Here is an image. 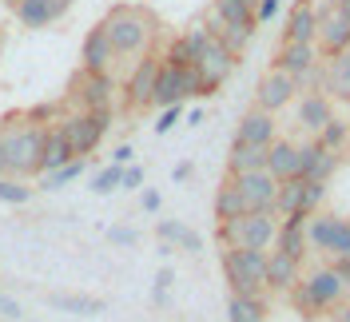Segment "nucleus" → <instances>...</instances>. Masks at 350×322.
<instances>
[{"instance_id": "obj_1", "label": "nucleus", "mask_w": 350, "mask_h": 322, "mask_svg": "<svg viewBox=\"0 0 350 322\" xmlns=\"http://www.w3.org/2000/svg\"><path fill=\"white\" fill-rule=\"evenodd\" d=\"M104 32H108L111 48H116V56L120 60H139V56H148L155 44V32H159V24L148 8H139V4H116L108 16H104Z\"/></svg>"}, {"instance_id": "obj_2", "label": "nucleus", "mask_w": 350, "mask_h": 322, "mask_svg": "<svg viewBox=\"0 0 350 322\" xmlns=\"http://www.w3.org/2000/svg\"><path fill=\"white\" fill-rule=\"evenodd\" d=\"M286 295H291L295 310H299L303 319H319V314H327L338 302L350 299V279L330 263V267H314L310 275H303Z\"/></svg>"}, {"instance_id": "obj_3", "label": "nucleus", "mask_w": 350, "mask_h": 322, "mask_svg": "<svg viewBox=\"0 0 350 322\" xmlns=\"http://www.w3.org/2000/svg\"><path fill=\"white\" fill-rule=\"evenodd\" d=\"M44 131L40 124L32 120H8L4 131H0V155H4V167L8 175H36L40 172V151H44Z\"/></svg>"}, {"instance_id": "obj_4", "label": "nucleus", "mask_w": 350, "mask_h": 322, "mask_svg": "<svg viewBox=\"0 0 350 322\" xmlns=\"http://www.w3.org/2000/svg\"><path fill=\"white\" fill-rule=\"evenodd\" d=\"M279 235V215L275 211H247L239 219L219 223V243L223 247H251V251H271Z\"/></svg>"}, {"instance_id": "obj_5", "label": "nucleus", "mask_w": 350, "mask_h": 322, "mask_svg": "<svg viewBox=\"0 0 350 322\" xmlns=\"http://www.w3.org/2000/svg\"><path fill=\"white\" fill-rule=\"evenodd\" d=\"M223 275H227L231 295H262V286H267V251L223 247Z\"/></svg>"}, {"instance_id": "obj_6", "label": "nucleus", "mask_w": 350, "mask_h": 322, "mask_svg": "<svg viewBox=\"0 0 350 322\" xmlns=\"http://www.w3.org/2000/svg\"><path fill=\"white\" fill-rule=\"evenodd\" d=\"M116 76L111 72H76L72 84H68V100L64 104L72 111H104V107L116 104Z\"/></svg>"}, {"instance_id": "obj_7", "label": "nucleus", "mask_w": 350, "mask_h": 322, "mask_svg": "<svg viewBox=\"0 0 350 322\" xmlns=\"http://www.w3.org/2000/svg\"><path fill=\"white\" fill-rule=\"evenodd\" d=\"M111 116H116L111 107H104V111H64L60 131L68 135V144H72V151H76L80 159L100 148V139H104L108 128H111Z\"/></svg>"}, {"instance_id": "obj_8", "label": "nucleus", "mask_w": 350, "mask_h": 322, "mask_svg": "<svg viewBox=\"0 0 350 322\" xmlns=\"http://www.w3.org/2000/svg\"><path fill=\"white\" fill-rule=\"evenodd\" d=\"M306 243H310V251H323L330 258L350 255V219L314 211L306 219Z\"/></svg>"}, {"instance_id": "obj_9", "label": "nucleus", "mask_w": 350, "mask_h": 322, "mask_svg": "<svg viewBox=\"0 0 350 322\" xmlns=\"http://www.w3.org/2000/svg\"><path fill=\"white\" fill-rule=\"evenodd\" d=\"M235 60H239V56H235V52H231L223 40H215V36L203 44V52L196 56V68H199V76H203V92H207V96H211V92H215L227 76H231Z\"/></svg>"}, {"instance_id": "obj_10", "label": "nucleus", "mask_w": 350, "mask_h": 322, "mask_svg": "<svg viewBox=\"0 0 350 322\" xmlns=\"http://www.w3.org/2000/svg\"><path fill=\"white\" fill-rule=\"evenodd\" d=\"M159 64H163V56H155V52H148V56L135 60L128 84H124V104L128 107H135V111H139V107H152V92H155Z\"/></svg>"}, {"instance_id": "obj_11", "label": "nucleus", "mask_w": 350, "mask_h": 322, "mask_svg": "<svg viewBox=\"0 0 350 322\" xmlns=\"http://www.w3.org/2000/svg\"><path fill=\"white\" fill-rule=\"evenodd\" d=\"M319 52L323 56H338L350 48V16L338 4H323L319 8Z\"/></svg>"}, {"instance_id": "obj_12", "label": "nucleus", "mask_w": 350, "mask_h": 322, "mask_svg": "<svg viewBox=\"0 0 350 322\" xmlns=\"http://www.w3.org/2000/svg\"><path fill=\"white\" fill-rule=\"evenodd\" d=\"M235 187H239L247 211H275V199H279V179L267 172H247V175H231Z\"/></svg>"}, {"instance_id": "obj_13", "label": "nucleus", "mask_w": 350, "mask_h": 322, "mask_svg": "<svg viewBox=\"0 0 350 322\" xmlns=\"http://www.w3.org/2000/svg\"><path fill=\"white\" fill-rule=\"evenodd\" d=\"M299 96V84H295V76H286V72H279V68H271L267 76L259 80V88H255V107H262V111H283V107H291V100Z\"/></svg>"}, {"instance_id": "obj_14", "label": "nucleus", "mask_w": 350, "mask_h": 322, "mask_svg": "<svg viewBox=\"0 0 350 322\" xmlns=\"http://www.w3.org/2000/svg\"><path fill=\"white\" fill-rule=\"evenodd\" d=\"M283 40H291V44H314L319 40V4H314V0H295V4H291Z\"/></svg>"}, {"instance_id": "obj_15", "label": "nucleus", "mask_w": 350, "mask_h": 322, "mask_svg": "<svg viewBox=\"0 0 350 322\" xmlns=\"http://www.w3.org/2000/svg\"><path fill=\"white\" fill-rule=\"evenodd\" d=\"M116 60H120V56H116V48H111L104 24L88 28L84 48H80V68H84V72H111V64H116Z\"/></svg>"}, {"instance_id": "obj_16", "label": "nucleus", "mask_w": 350, "mask_h": 322, "mask_svg": "<svg viewBox=\"0 0 350 322\" xmlns=\"http://www.w3.org/2000/svg\"><path fill=\"white\" fill-rule=\"evenodd\" d=\"M211 40V28L207 24H196V28H187L183 36H175L167 44V52H163V64H175V68H191L196 64V56L203 52V44Z\"/></svg>"}, {"instance_id": "obj_17", "label": "nucleus", "mask_w": 350, "mask_h": 322, "mask_svg": "<svg viewBox=\"0 0 350 322\" xmlns=\"http://www.w3.org/2000/svg\"><path fill=\"white\" fill-rule=\"evenodd\" d=\"M299 155H303V179H319V183H327L330 175L338 172V163H342V155L338 151H327L319 139L299 144Z\"/></svg>"}, {"instance_id": "obj_18", "label": "nucleus", "mask_w": 350, "mask_h": 322, "mask_svg": "<svg viewBox=\"0 0 350 322\" xmlns=\"http://www.w3.org/2000/svg\"><path fill=\"white\" fill-rule=\"evenodd\" d=\"M323 60V52H319V44H291L283 40L279 44V52H275V64L279 72H286V76H303L310 64H319Z\"/></svg>"}, {"instance_id": "obj_19", "label": "nucleus", "mask_w": 350, "mask_h": 322, "mask_svg": "<svg viewBox=\"0 0 350 322\" xmlns=\"http://www.w3.org/2000/svg\"><path fill=\"white\" fill-rule=\"evenodd\" d=\"M235 139H247V144H262V148H271V144L279 139V124H275V116H271V111L251 107V111L239 120Z\"/></svg>"}, {"instance_id": "obj_20", "label": "nucleus", "mask_w": 350, "mask_h": 322, "mask_svg": "<svg viewBox=\"0 0 350 322\" xmlns=\"http://www.w3.org/2000/svg\"><path fill=\"white\" fill-rule=\"evenodd\" d=\"M72 4L76 0H24L16 8V21H21V28H48L52 21H60Z\"/></svg>"}, {"instance_id": "obj_21", "label": "nucleus", "mask_w": 350, "mask_h": 322, "mask_svg": "<svg viewBox=\"0 0 350 322\" xmlns=\"http://www.w3.org/2000/svg\"><path fill=\"white\" fill-rule=\"evenodd\" d=\"M267 172L275 175L279 183H283V179H295V175H303L299 144H291V139H275V144L267 148Z\"/></svg>"}, {"instance_id": "obj_22", "label": "nucleus", "mask_w": 350, "mask_h": 322, "mask_svg": "<svg viewBox=\"0 0 350 322\" xmlns=\"http://www.w3.org/2000/svg\"><path fill=\"white\" fill-rule=\"evenodd\" d=\"M306 219L310 215H286V219H279V235H275V247L286 251L291 258H299V263L310 251V243H306Z\"/></svg>"}, {"instance_id": "obj_23", "label": "nucleus", "mask_w": 350, "mask_h": 322, "mask_svg": "<svg viewBox=\"0 0 350 322\" xmlns=\"http://www.w3.org/2000/svg\"><path fill=\"white\" fill-rule=\"evenodd\" d=\"M299 267H303V263H299V258H291L286 251H279V247H275V251H267V286H271V291H291L295 282L303 279V271H299Z\"/></svg>"}, {"instance_id": "obj_24", "label": "nucleus", "mask_w": 350, "mask_h": 322, "mask_svg": "<svg viewBox=\"0 0 350 322\" xmlns=\"http://www.w3.org/2000/svg\"><path fill=\"white\" fill-rule=\"evenodd\" d=\"M187 100V88H183V68L175 64H159V76H155V92H152V104L155 107H172Z\"/></svg>"}, {"instance_id": "obj_25", "label": "nucleus", "mask_w": 350, "mask_h": 322, "mask_svg": "<svg viewBox=\"0 0 350 322\" xmlns=\"http://www.w3.org/2000/svg\"><path fill=\"white\" fill-rule=\"evenodd\" d=\"M330 116H334V107H330L327 92H303V96H299V124H303V131L319 135Z\"/></svg>"}, {"instance_id": "obj_26", "label": "nucleus", "mask_w": 350, "mask_h": 322, "mask_svg": "<svg viewBox=\"0 0 350 322\" xmlns=\"http://www.w3.org/2000/svg\"><path fill=\"white\" fill-rule=\"evenodd\" d=\"M72 159H80V155L72 151V144H68V135L60 131V124H56V128H48V131H44L40 175H44V172H56V167H64V163H72Z\"/></svg>"}, {"instance_id": "obj_27", "label": "nucleus", "mask_w": 350, "mask_h": 322, "mask_svg": "<svg viewBox=\"0 0 350 322\" xmlns=\"http://www.w3.org/2000/svg\"><path fill=\"white\" fill-rule=\"evenodd\" d=\"M262 167H267V148L262 144H247V139H235L231 144V155H227V172L231 175L262 172Z\"/></svg>"}, {"instance_id": "obj_28", "label": "nucleus", "mask_w": 350, "mask_h": 322, "mask_svg": "<svg viewBox=\"0 0 350 322\" xmlns=\"http://www.w3.org/2000/svg\"><path fill=\"white\" fill-rule=\"evenodd\" d=\"M323 92L338 104H350V48L338 56H327V88Z\"/></svg>"}, {"instance_id": "obj_29", "label": "nucleus", "mask_w": 350, "mask_h": 322, "mask_svg": "<svg viewBox=\"0 0 350 322\" xmlns=\"http://www.w3.org/2000/svg\"><path fill=\"white\" fill-rule=\"evenodd\" d=\"M275 215H279V219H286V215H306V179L303 175H295V179H283V183H279Z\"/></svg>"}, {"instance_id": "obj_30", "label": "nucleus", "mask_w": 350, "mask_h": 322, "mask_svg": "<svg viewBox=\"0 0 350 322\" xmlns=\"http://www.w3.org/2000/svg\"><path fill=\"white\" fill-rule=\"evenodd\" d=\"M227 322H267L262 295H231L227 299Z\"/></svg>"}, {"instance_id": "obj_31", "label": "nucleus", "mask_w": 350, "mask_h": 322, "mask_svg": "<svg viewBox=\"0 0 350 322\" xmlns=\"http://www.w3.org/2000/svg\"><path fill=\"white\" fill-rule=\"evenodd\" d=\"M207 28H211V36L215 40H223L235 56L239 52H247V44H251V36H255V28H239V24H223L215 16V12H207Z\"/></svg>"}, {"instance_id": "obj_32", "label": "nucleus", "mask_w": 350, "mask_h": 322, "mask_svg": "<svg viewBox=\"0 0 350 322\" xmlns=\"http://www.w3.org/2000/svg\"><path fill=\"white\" fill-rule=\"evenodd\" d=\"M155 231H159V243L179 247V251H191V255L203 247L196 231H191V227H183V223H175V219H159V227H155Z\"/></svg>"}, {"instance_id": "obj_33", "label": "nucleus", "mask_w": 350, "mask_h": 322, "mask_svg": "<svg viewBox=\"0 0 350 322\" xmlns=\"http://www.w3.org/2000/svg\"><path fill=\"white\" fill-rule=\"evenodd\" d=\"M211 12H215L223 24H239V28H255V4H247V0H215L211 4Z\"/></svg>"}, {"instance_id": "obj_34", "label": "nucleus", "mask_w": 350, "mask_h": 322, "mask_svg": "<svg viewBox=\"0 0 350 322\" xmlns=\"http://www.w3.org/2000/svg\"><path fill=\"white\" fill-rule=\"evenodd\" d=\"M239 215H247V203H243L235 179H227V183L215 191V219L223 223V219H239Z\"/></svg>"}, {"instance_id": "obj_35", "label": "nucleus", "mask_w": 350, "mask_h": 322, "mask_svg": "<svg viewBox=\"0 0 350 322\" xmlns=\"http://www.w3.org/2000/svg\"><path fill=\"white\" fill-rule=\"evenodd\" d=\"M314 139H319L327 151H342V148H350V124L342 120V116H330Z\"/></svg>"}, {"instance_id": "obj_36", "label": "nucleus", "mask_w": 350, "mask_h": 322, "mask_svg": "<svg viewBox=\"0 0 350 322\" xmlns=\"http://www.w3.org/2000/svg\"><path fill=\"white\" fill-rule=\"evenodd\" d=\"M48 302H52L56 310H68V314H100V310H104L100 299H84V295H52Z\"/></svg>"}, {"instance_id": "obj_37", "label": "nucleus", "mask_w": 350, "mask_h": 322, "mask_svg": "<svg viewBox=\"0 0 350 322\" xmlns=\"http://www.w3.org/2000/svg\"><path fill=\"white\" fill-rule=\"evenodd\" d=\"M64 111H68L64 100H44V104L28 107V111H24V120H32V124L48 128V124H60V120H64Z\"/></svg>"}, {"instance_id": "obj_38", "label": "nucleus", "mask_w": 350, "mask_h": 322, "mask_svg": "<svg viewBox=\"0 0 350 322\" xmlns=\"http://www.w3.org/2000/svg\"><path fill=\"white\" fill-rule=\"evenodd\" d=\"M84 175V159H72V163H64V167H56V172H44L40 187L44 191H60V187H68L72 179H80Z\"/></svg>"}, {"instance_id": "obj_39", "label": "nucleus", "mask_w": 350, "mask_h": 322, "mask_svg": "<svg viewBox=\"0 0 350 322\" xmlns=\"http://www.w3.org/2000/svg\"><path fill=\"white\" fill-rule=\"evenodd\" d=\"M32 199V187H24L16 175H0V203H12V207H21Z\"/></svg>"}, {"instance_id": "obj_40", "label": "nucleus", "mask_w": 350, "mask_h": 322, "mask_svg": "<svg viewBox=\"0 0 350 322\" xmlns=\"http://www.w3.org/2000/svg\"><path fill=\"white\" fill-rule=\"evenodd\" d=\"M120 179H124V167H120V163H108L104 172H96V179H92V191H96V195L120 191Z\"/></svg>"}, {"instance_id": "obj_41", "label": "nucleus", "mask_w": 350, "mask_h": 322, "mask_svg": "<svg viewBox=\"0 0 350 322\" xmlns=\"http://www.w3.org/2000/svg\"><path fill=\"white\" fill-rule=\"evenodd\" d=\"M295 84H299V92H323V88H327V64H323V60L310 64L303 76H295Z\"/></svg>"}, {"instance_id": "obj_42", "label": "nucleus", "mask_w": 350, "mask_h": 322, "mask_svg": "<svg viewBox=\"0 0 350 322\" xmlns=\"http://www.w3.org/2000/svg\"><path fill=\"white\" fill-rule=\"evenodd\" d=\"M183 120V104H172V107H159V120H155V135H167Z\"/></svg>"}, {"instance_id": "obj_43", "label": "nucleus", "mask_w": 350, "mask_h": 322, "mask_svg": "<svg viewBox=\"0 0 350 322\" xmlns=\"http://www.w3.org/2000/svg\"><path fill=\"white\" fill-rule=\"evenodd\" d=\"M323 199H327V183H319V179H306V215H314L323 207Z\"/></svg>"}, {"instance_id": "obj_44", "label": "nucleus", "mask_w": 350, "mask_h": 322, "mask_svg": "<svg viewBox=\"0 0 350 322\" xmlns=\"http://www.w3.org/2000/svg\"><path fill=\"white\" fill-rule=\"evenodd\" d=\"M144 187V167L139 163H128L124 167V179H120V191H139Z\"/></svg>"}, {"instance_id": "obj_45", "label": "nucleus", "mask_w": 350, "mask_h": 322, "mask_svg": "<svg viewBox=\"0 0 350 322\" xmlns=\"http://www.w3.org/2000/svg\"><path fill=\"white\" fill-rule=\"evenodd\" d=\"M279 8H283V0H259V4H255V21L271 24L275 16H279Z\"/></svg>"}, {"instance_id": "obj_46", "label": "nucleus", "mask_w": 350, "mask_h": 322, "mask_svg": "<svg viewBox=\"0 0 350 322\" xmlns=\"http://www.w3.org/2000/svg\"><path fill=\"white\" fill-rule=\"evenodd\" d=\"M167 286H172V271L163 267V271L155 275V291H152V299H155V302H167Z\"/></svg>"}, {"instance_id": "obj_47", "label": "nucleus", "mask_w": 350, "mask_h": 322, "mask_svg": "<svg viewBox=\"0 0 350 322\" xmlns=\"http://www.w3.org/2000/svg\"><path fill=\"white\" fill-rule=\"evenodd\" d=\"M108 239H111V243H120V247H131V243H135L139 235H135L131 227H111V231H108Z\"/></svg>"}, {"instance_id": "obj_48", "label": "nucleus", "mask_w": 350, "mask_h": 322, "mask_svg": "<svg viewBox=\"0 0 350 322\" xmlns=\"http://www.w3.org/2000/svg\"><path fill=\"white\" fill-rule=\"evenodd\" d=\"M131 159H135V148L131 144H120V148L111 151V163H120V167H128Z\"/></svg>"}, {"instance_id": "obj_49", "label": "nucleus", "mask_w": 350, "mask_h": 322, "mask_svg": "<svg viewBox=\"0 0 350 322\" xmlns=\"http://www.w3.org/2000/svg\"><path fill=\"white\" fill-rule=\"evenodd\" d=\"M159 203H163L159 191H152V187H144V191H139V207H144V211H159Z\"/></svg>"}, {"instance_id": "obj_50", "label": "nucleus", "mask_w": 350, "mask_h": 322, "mask_svg": "<svg viewBox=\"0 0 350 322\" xmlns=\"http://www.w3.org/2000/svg\"><path fill=\"white\" fill-rule=\"evenodd\" d=\"M0 314H4V319H21L24 310H21V302H16V299H8V295H0Z\"/></svg>"}, {"instance_id": "obj_51", "label": "nucleus", "mask_w": 350, "mask_h": 322, "mask_svg": "<svg viewBox=\"0 0 350 322\" xmlns=\"http://www.w3.org/2000/svg\"><path fill=\"white\" fill-rule=\"evenodd\" d=\"M172 179H175V183H183V179H191V163H175Z\"/></svg>"}, {"instance_id": "obj_52", "label": "nucleus", "mask_w": 350, "mask_h": 322, "mask_svg": "<svg viewBox=\"0 0 350 322\" xmlns=\"http://www.w3.org/2000/svg\"><path fill=\"white\" fill-rule=\"evenodd\" d=\"M334 322H350V299L334 306Z\"/></svg>"}, {"instance_id": "obj_53", "label": "nucleus", "mask_w": 350, "mask_h": 322, "mask_svg": "<svg viewBox=\"0 0 350 322\" xmlns=\"http://www.w3.org/2000/svg\"><path fill=\"white\" fill-rule=\"evenodd\" d=\"M187 124H191V128L203 124V107H191V111H187Z\"/></svg>"}, {"instance_id": "obj_54", "label": "nucleus", "mask_w": 350, "mask_h": 322, "mask_svg": "<svg viewBox=\"0 0 350 322\" xmlns=\"http://www.w3.org/2000/svg\"><path fill=\"white\" fill-rule=\"evenodd\" d=\"M334 267H338V271H342V275H347V279H350V255H342V258H334Z\"/></svg>"}, {"instance_id": "obj_55", "label": "nucleus", "mask_w": 350, "mask_h": 322, "mask_svg": "<svg viewBox=\"0 0 350 322\" xmlns=\"http://www.w3.org/2000/svg\"><path fill=\"white\" fill-rule=\"evenodd\" d=\"M4 4H8V8H12V12H16V8H21L24 0H4Z\"/></svg>"}, {"instance_id": "obj_56", "label": "nucleus", "mask_w": 350, "mask_h": 322, "mask_svg": "<svg viewBox=\"0 0 350 322\" xmlns=\"http://www.w3.org/2000/svg\"><path fill=\"white\" fill-rule=\"evenodd\" d=\"M0 175H8V167H4V155H0Z\"/></svg>"}, {"instance_id": "obj_57", "label": "nucleus", "mask_w": 350, "mask_h": 322, "mask_svg": "<svg viewBox=\"0 0 350 322\" xmlns=\"http://www.w3.org/2000/svg\"><path fill=\"white\" fill-rule=\"evenodd\" d=\"M247 4H259V0H247Z\"/></svg>"}]
</instances>
